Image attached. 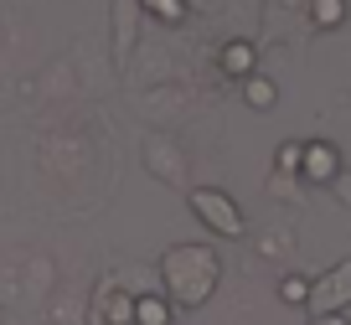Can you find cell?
Returning <instances> with one entry per match:
<instances>
[{
    "label": "cell",
    "mask_w": 351,
    "mask_h": 325,
    "mask_svg": "<svg viewBox=\"0 0 351 325\" xmlns=\"http://www.w3.org/2000/svg\"><path fill=\"white\" fill-rule=\"evenodd\" d=\"M217 253L207 248V243H176V248H165L160 258V294L171 304H186V310H197V304L212 300V289H217Z\"/></svg>",
    "instance_id": "6da1fadb"
},
{
    "label": "cell",
    "mask_w": 351,
    "mask_h": 325,
    "mask_svg": "<svg viewBox=\"0 0 351 325\" xmlns=\"http://www.w3.org/2000/svg\"><path fill=\"white\" fill-rule=\"evenodd\" d=\"M191 212H197L217 238H243V228H248L238 202H232L228 191H217V186H191Z\"/></svg>",
    "instance_id": "7a4b0ae2"
},
{
    "label": "cell",
    "mask_w": 351,
    "mask_h": 325,
    "mask_svg": "<svg viewBox=\"0 0 351 325\" xmlns=\"http://www.w3.org/2000/svg\"><path fill=\"white\" fill-rule=\"evenodd\" d=\"M310 315H336L351 304V258L336 263V269H326L320 279H310Z\"/></svg>",
    "instance_id": "3957f363"
},
{
    "label": "cell",
    "mask_w": 351,
    "mask_h": 325,
    "mask_svg": "<svg viewBox=\"0 0 351 325\" xmlns=\"http://www.w3.org/2000/svg\"><path fill=\"white\" fill-rule=\"evenodd\" d=\"M300 181H310V186H330L341 176V150L330 140H310L305 150H300Z\"/></svg>",
    "instance_id": "277c9868"
},
{
    "label": "cell",
    "mask_w": 351,
    "mask_h": 325,
    "mask_svg": "<svg viewBox=\"0 0 351 325\" xmlns=\"http://www.w3.org/2000/svg\"><path fill=\"white\" fill-rule=\"evenodd\" d=\"M145 165H150L160 181H171V186L186 181V176H181V165H186V150H181L171 134H150V140H145Z\"/></svg>",
    "instance_id": "5b68a950"
},
{
    "label": "cell",
    "mask_w": 351,
    "mask_h": 325,
    "mask_svg": "<svg viewBox=\"0 0 351 325\" xmlns=\"http://www.w3.org/2000/svg\"><path fill=\"white\" fill-rule=\"evenodd\" d=\"M99 320L104 325H134V289H119V284H104L99 294Z\"/></svg>",
    "instance_id": "8992f818"
},
{
    "label": "cell",
    "mask_w": 351,
    "mask_h": 325,
    "mask_svg": "<svg viewBox=\"0 0 351 325\" xmlns=\"http://www.w3.org/2000/svg\"><path fill=\"white\" fill-rule=\"evenodd\" d=\"M134 26H140V0H119V11H114V52H119V62H130Z\"/></svg>",
    "instance_id": "52a82bcc"
},
{
    "label": "cell",
    "mask_w": 351,
    "mask_h": 325,
    "mask_svg": "<svg viewBox=\"0 0 351 325\" xmlns=\"http://www.w3.org/2000/svg\"><path fill=\"white\" fill-rule=\"evenodd\" d=\"M253 62H258V52H253V42H228V47H222V52H217V67H222V73H228V77H238V83H243V77L253 73Z\"/></svg>",
    "instance_id": "ba28073f"
},
{
    "label": "cell",
    "mask_w": 351,
    "mask_h": 325,
    "mask_svg": "<svg viewBox=\"0 0 351 325\" xmlns=\"http://www.w3.org/2000/svg\"><path fill=\"white\" fill-rule=\"evenodd\" d=\"M134 325H171V300L165 294H134Z\"/></svg>",
    "instance_id": "9c48e42d"
},
{
    "label": "cell",
    "mask_w": 351,
    "mask_h": 325,
    "mask_svg": "<svg viewBox=\"0 0 351 325\" xmlns=\"http://www.w3.org/2000/svg\"><path fill=\"white\" fill-rule=\"evenodd\" d=\"M243 98H248V108H274L279 104V88L269 83L263 73H248V77H243Z\"/></svg>",
    "instance_id": "30bf717a"
},
{
    "label": "cell",
    "mask_w": 351,
    "mask_h": 325,
    "mask_svg": "<svg viewBox=\"0 0 351 325\" xmlns=\"http://www.w3.org/2000/svg\"><path fill=\"white\" fill-rule=\"evenodd\" d=\"M140 11L145 16H155V21H165V26H181L186 21V0H140Z\"/></svg>",
    "instance_id": "8fae6325"
},
{
    "label": "cell",
    "mask_w": 351,
    "mask_h": 325,
    "mask_svg": "<svg viewBox=\"0 0 351 325\" xmlns=\"http://www.w3.org/2000/svg\"><path fill=\"white\" fill-rule=\"evenodd\" d=\"M310 21H315L320 32H336V26L346 21V0H310Z\"/></svg>",
    "instance_id": "7c38bea8"
},
{
    "label": "cell",
    "mask_w": 351,
    "mask_h": 325,
    "mask_svg": "<svg viewBox=\"0 0 351 325\" xmlns=\"http://www.w3.org/2000/svg\"><path fill=\"white\" fill-rule=\"evenodd\" d=\"M279 300L285 304H305L310 300V279L305 274H285V279H279Z\"/></svg>",
    "instance_id": "4fadbf2b"
},
{
    "label": "cell",
    "mask_w": 351,
    "mask_h": 325,
    "mask_svg": "<svg viewBox=\"0 0 351 325\" xmlns=\"http://www.w3.org/2000/svg\"><path fill=\"white\" fill-rule=\"evenodd\" d=\"M300 150H305L300 140L279 145V155H274V171H279V176H295V171H300Z\"/></svg>",
    "instance_id": "5bb4252c"
},
{
    "label": "cell",
    "mask_w": 351,
    "mask_h": 325,
    "mask_svg": "<svg viewBox=\"0 0 351 325\" xmlns=\"http://www.w3.org/2000/svg\"><path fill=\"white\" fill-rule=\"evenodd\" d=\"M330 191H336V202H341V206H351V171H341L336 181H330Z\"/></svg>",
    "instance_id": "9a60e30c"
},
{
    "label": "cell",
    "mask_w": 351,
    "mask_h": 325,
    "mask_svg": "<svg viewBox=\"0 0 351 325\" xmlns=\"http://www.w3.org/2000/svg\"><path fill=\"white\" fill-rule=\"evenodd\" d=\"M310 325H351V320H346V310H336V315H310Z\"/></svg>",
    "instance_id": "2e32d148"
},
{
    "label": "cell",
    "mask_w": 351,
    "mask_h": 325,
    "mask_svg": "<svg viewBox=\"0 0 351 325\" xmlns=\"http://www.w3.org/2000/svg\"><path fill=\"white\" fill-rule=\"evenodd\" d=\"M191 5H202V11H212V5H217V0H186V11H191Z\"/></svg>",
    "instance_id": "e0dca14e"
}]
</instances>
